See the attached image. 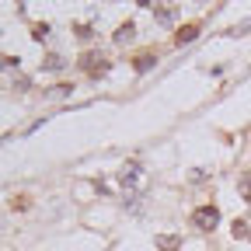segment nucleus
<instances>
[{"label": "nucleus", "instance_id": "nucleus-1", "mask_svg": "<svg viewBox=\"0 0 251 251\" xmlns=\"http://www.w3.org/2000/svg\"><path fill=\"white\" fill-rule=\"evenodd\" d=\"M192 224H196L199 230H213V227L220 224L216 206H202V209H196V213H192Z\"/></svg>", "mask_w": 251, "mask_h": 251}, {"label": "nucleus", "instance_id": "nucleus-2", "mask_svg": "<svg viewBox=\"0 0 251 251\" xmlns=\"http://www.w3.org/2000/svg\"><path fill=\"white\" fill-rule=\"evenodd\" d=\"M140 181H143V168H140V164H126V168H122V185L129 188V192H133Z\"/></svg>", "mask_w": 251, "mask_h": 251}, {"label": "nucleus", "instance_id": "nucleus-3", "mask_svg": "<svg viewBox=\"0 0 251 251\" xmlns=\"http://www.w3.org/2000/svg\"><path fill=\"white\" fill-rule=\"evenodd\" d=\"M196 35H199V31H196L192 25H188V28H181V31H178V35H175V42H178V46H185V42H192Z\"/></svg>", "mask_w": 251, "mask_h": 251}, {"label": "nucleus", "instance_id": "nucleus-4", "mask_svg": "<svg viewBox=\"0 0 251 251\" xmlns=\"http://www.w3.org/2000/svg\"><path fill=\"white\" fill-rule=\"evenodd\" d=\"M133 39V25H122V31H115V42H126Z\"/></svg>", "mask_w": 251, "mask_h": 251}, {"label": "nucleus", "instance_id": "nucleus-5", "mask_svg": "<svg viewBox=\"0 0 251 251\" xmlns=\"http://www.w3.org/2000/svg\"><path fill=\"white\" fill-rule=\"evenodd\" d=\"M157 244L161 248H178V237H157Z\"/></svg>", "mask_w": 251, "mask_h": 251}, {"label": "nucleus", "instance_id": "nucleus-6", "mask_svg": "<svg viewBox=\"0 0 251 251\" xmlns=\"http://www.w3.org/2000/svg\"><path fill=\"white\" fill-rule=\"evenodd\" d=\"M244 192H248L244 199H251V178H244Z\"/></svg>", "mask_w": 251, "mask_h": 251}]
</instances>
